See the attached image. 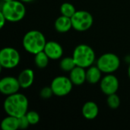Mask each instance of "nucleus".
Returning <instances> with one entry per match:
<instances>
[{"label": "nucleus", "instance_id": "f257e3e1", "mask_svg": "<svg viewBox=\"0 0 130 130\" xmlns=\"http://www.w3.org/2000/svg\"><path fill=\"white\" fill-rule=\"evenodd\" d=\"M3 107L8 115L18 118L27 113L28 101L24 94L15 93L8 96Z\"/></svg>", "mask_w": 130, "mask_h": 130}, {"label": "nucleus", "instance_id": "f03ea898", "mask_svg": "<svg viewBox=\"0 0 130 130\" xmlns=\"http://www.w3.org/2000/svg\"><path fill=\"white\" fill-rule=\"evenodd\" d=\"M1 12L8 21L18 22L24 18L26 8L21 1L12 0L10 2H2Z\"/></svg>", "mask_w": 130, "mask_h": 130}, {"label": "nucleus", "instance_id": "7ed1b4c3", "mask_svg": "<svg viewBox=\"0 0 130 130\" xmlns=\"http://www.w3.org/2000/svg\"><path fill=\"white\" fill-rule=\"evenodd\" d=\"M46 43V39L43 33L35 30L28 31L23 38V46L25 50L34 55L43 51Z\"/></svg>", "mask_w": 130, "mask_h": 130}, {"label": "nucleus", "instance_id": "20e7f679", "mask_svg": "<svg viewBox=\"0 0 130 130\" xmlns=\"http://www.w3.org/2000/svg\"><path fill=\"white\" fill-rule=\"evenodd\" d=\"M73 59L76 66L82 68H89L94 63L95 53L88 45L80 44L75 47L73 52Z\"/></svg>", "mask_w": 130, "mask_h": 130}, {"label": "nucleus", "instance_id": "39448f33", "mask_svg": "<svg viewBox=\"0 0 130 130\" xmlns=\"http://www.w3.org/2000/svg\"><path fill=\"white\" fill-rule=\"evenodd\" d=\"M120 65L119 57L114 53H105L99 57L97 62V66L102 72L110 74L117 71Z\"/></svg>", "mask_w": 130, "mask_h": 130}, {"label": "nucleus", "instance_id": "423d86ee", "mask_svg": "<svg viewBox=\"0 0 130 130\" xmlns=\"http://www.w3.org/2000/svg\"><path fill=\"white\" fill-rule=\"evenodd\" d=\"M20 62L18 51L12 47H5L0 51V65L5 69H13Z\"/></svg>", "mask_w": 130, "mask_h": 130}, {"label": "nucleus", "instance_id": "0eeeda50", "mask_svg": "<svg viewBox=\"0 0 130 130\" xmlns=\"http://www.w3.org/2000/svg\"><path fill=\"white\" fill-rule=\"evenodd\" d=\"M72 27L78 31H85L93 24L92 15L86 11H78L71 18Z\"/></svg>", "mask_w": 130, "mask_h": 130}, {"label": "nucleus", "instance_id": "6e6552de", "mask_svg": "<svg viewBox=\"0 0 130 130\" xmlns=\"http://www.w3.org/2000/svg\"><path fill=\"white\" fill-rule=\"evenodd\" d=\"M72 85L73 83L70 78L65 76H58L53 80L50 87L55 95L63 97L71 92Z\"/></svg>", "mask_w": 130, "mask_h": 130}, {"label": "nucleus", "instance_id": "1a4fd4ad", "mask_svg": "<svg viewBox=\"0 0 130 130\" xmlns=\"http://www.w3.org/2000/svg\"><path fill=\"white\" fill-rule=\"evenodd\" d=\"M20 88L21 85L18 79L14 77L7 76L0 81V91L5 95L8 96L18 93Z\"/></svg>", "mask_w": 130, "mask_h": 130}, {"label": "nucleus", "instance_id": "9d476101", "mask_svg": "<svg viewBox=\"0 0 130 130\" xmlns=\"http://www.w3.org/2000/svg\"><path fill=\"white\" fill-rule=\"evenodd\" d=\"M100 87L102 92L108 96L117 91L119 88V81L115 75L109 74L101 79Z\"/></svg>", "mask_w": 130, "mask_h": 130}, {"label": "nucleus", "instance_id": "9b49d317", "mask_svg": "<svg viewBox=\"0 0 130 130\" xmlns=\"http://www.w3.org/2000/svg\"><path fill=\"white\" fill-rule=\"evenodd\" d=\"M43 51L46 53V54L50 59L53 60L60 59L63 54L62 47L59 43L55 41L46 42Z\"/></svg>", "mask_w": 130, "mask_h": 130}, {"label": "nucleus", "instance_id": "f8f14e48", "mask_svg": "<svg viewBox=\"0 0 130 130\" xmlns=\"http://www.w3.org/2000/svg\"><path fill=\"white\" fill-rule=\"evenodd\" d=\"M75 85H82L86 80V72L85 68L76 66L71 72H70V78H69Z\"/></svg>", "mask_w": 130, "mask_h": 130}, {"label": "nucleus", "instance_id": "ddd939ff", "mask_svg": "<svg viewBox=\"0 0 130 130\" xmlns=\"http://www.w3.org/2000/svg\"><path fill=\"white\" fill-rule=\"evenodd\" d=\"M18 79L20 83L21 88H27L30 87L34 82V73L33 70H31L30 69H26L20 73Z\"/></svg>", "mask_w": 130, "mask_h": 130}, {"label": "nucleus", "instance_id": "4468645a", "mask_svg": "<svg viewBox=\"0 0 130 130\" xmlns=\"http://www.w3.org/2000/svg\"><path fill=\"white\" fill-rule=\"evenodd\" d=\"M99 113L98 105L93 101L86 102L82 107V115L87 120L95 119Z\"/></svg>", "mask_w": 130, "mask_h": 130}, {"label": "nucleus", "instance_id": "2eb2a0df", "mask_svg": "<svg viewBox=\"0 0 130 130\" xmlns=\"http://www.w3.org/2000/svg\"><path fill=\"white\" fill-rule=\"evenodd\" d=\"M72 27L71 18L61 15L55 21V28L59 33L68 32Z\"/></svg>", "mask_w": 130, "mask_h": 130}, {"label": "nucleus", "instance_id": "dca6fc26", "mask_svg": "<svg viewBox=\"0 0 130 130\" xmlns=\"http://www.w3.org/2000/svg\"><path fill=\"white\" fill-rule=\"evenodd\" d=\"M101 72L98 66H90L86 71V81L90 84L98 83L101 78Z\"/></svg>", "mask_w": 130, "mask_h": 130}, {"label": "nucleus", "instance_id": "f3484780", "mask_svg": "<svg viewBox=\"0 0 130 130\" xmlns=\"http://www.w3.org/2000/svg\"><path fill=\"white\" fill-rule=\"evenodd\" d=\"M1 127L3 130H17L19 129L18 117L8 115L2 121Z\"/></svg>", "mask_w": 130, "mask_h": 130}, {"label": "nucleus", "instance_id": "a211bd4d", "mask_svg": "<svg viewBox=\"0 0 130 130\" xmlns=\"http://www.w3.org/2000/svg\"><path fill=\"white\" fill-rule=\"evenodd\" d=\"M49 59H50V58L46 54V53L44 51H41V52L35 54L34 62L38 68L43 69L47 66V65L49 63Z\"/></svg>", "mask_w": 130, "mask_h": 130}, {"label": "nucleus", "instance_id": "6ab92c4d", "mask_svg": "<svg viewBox=\"0 0 130 130\" xmlns=\"http://www.w3.org/2000/svg\"><path fill=\"white\" fill-rule=\"evenodd\" d=\"M75 66L76 64L73 57H66L60 62V68L65 72H71Z\"/></svg>", "mask_w": 130, "mask_h": 130}, {"label": "nucleus", "instance_id": "aec40b11", "mask_svg": "<svg viewBox=\"0 0 130 130\" xmlns=\"http://www.w3.org/2000/svg\"><path fill=\"white\" fill-rule=\"evenodd\" d=\"M60 11H61L62 15H64L69 18H72L73 14L76 12L75 6L72 4L69 3V2H65L61 5Z\"/></svg>", "mask_w": 130, "mask_h": 130}, {"label": "nucleus", "instance_id": "412c9836", "mask_svg": "<svg viewBox=\"0 0 130 130\" xmlns=\"http://www.w3.org/2000/svg\"><path fill=\"white\" fill-rule=\"evenodd\" d=\"M107 104L112 109H117L119 107V106L120 104V98L116 94V93L108 95Z\"/></svg>", "mask_w": 130, "mask_h": 130}, {"label": "nucleus", "instance_id": "4be33fe9", "mask_svg": "<svg viewBox=\"0 0 130 130\" xmlns=\"http://www.w3.org/2000/svg\"><path fill=\"white\" fill-rule=\"evenodd\" d=\"M26 116H27L30 125L37 124L40 121V116L35 111H29L26 113Z\"/></svg>", "mask_w": 130, "mask_h": 130}, {"label": "nucleus", "instance_id": "5701e85b", "mask_svg": "<svg viewBox=\"0 0 130 130\" xmlns=\"http://www.w3.org/2000/svg\"><path fill=\"white\" fill-rule=\"evenodd\" d=\"M18 119L19 129H27L29 126V125H30V123H29V120H28V119H27V117L26 116V114L24 115V116H21V117H18Z\"/></svg>", "mask_w": 130, "mask_h": 130}, {"label": "nucleus", "instance_id": "b1692460", "mask_svg": "<svg viewBox=\"0 0 130 130\" xmlns=\"http://www.w3.org/2000/svg\"><path fill=\"white\" fill-rule=\"evenodd\" d=\"M40 97L43 99H48L51 98V96L53 94V91L51 88V87H45L40 91Z\"/></svg>", "mask_w": 130, "mask_h": 130}, {"label": "nucleus", "instance_id": "393cba45", "mask_svg": "<svg viewBox=\"0 0 130 130\" xmlns=\"http://www.w3.org/2000/svg\"><path fill=\"white\" fill-rule=\"evenodd\" d=\"M6 21H7V20H6L5 17L4 16V14L0 11V27H1V28L3 27V26L5 25Z\"/></svg>", "mask_w": 130, "mask_h": 130}, {"label": "nucleus", "instance_id": "a878e982", "mask_svg": "<svg viewBox=\"0 0 130 130\" xmlns=\"http://www.w3.org/2000/svg\"><path fill=\"white\" fill-rule=\"evenodd\" d=\"M20 1H21L22 2H33V1H34V0H20Z\"/></svg>", "mask_w": 130, "mask_h": 130}, {"label": "nucleus", "instance_id": "bb28decb", "mask_svg": "<svg viewBox=\"0 0 130 130\" xmlns=\"http://www.w3.org/2000/svg\"><path fill=\"white\" fill-rule=\"evenodd\" d=\"M128 75H129V77L130 78V64L129 66V69H128Z\"/></svg>", "mask_w": 130, "mask_h": 130}, {"label": "nucleus", "instance_id": "cd10ccee", "mask_svg": "<svg viewBox=\"0 0 130 130\" xmlns=\"http://www.w3.org/2000/svg\"><path fill=\"white\" fill-rule=\"evenodd\" d=\"M10 1H12V0H2V2H10Z\"/></svg>", "mask_w": 130, "mask_h": 130}]
</instances>
